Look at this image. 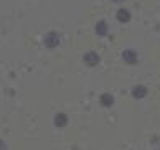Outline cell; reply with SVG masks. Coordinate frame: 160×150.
<instances>
[{
    "label": "cell",
    "mask_w": 160,
    "mask_h": 150,
    "mask_svg": "<svg viewBox=\"0 0 160 150\" xmlns=\"http://www.w3.org/2000/svg\"><path fill=\"white\" fill-rule=\"evenodd\" d=\"M43 45L46 48H56L58 45H60V35H58L56 32H48L43 37Z\"/></svg>",
    "instance_id": "1"
},
{
    "label": "cell",
    "mask_w": 160,
    "mask_h": 150,
    "mask_svg": "<svg viewBox=\"0 0 160 150\" xmlns=\"http://www.w3.org/2000/svg\"><path fill=\"white\" fill-rule=\"evenodd\" d=\"M82 61L88 66H96L99 63V55L96 51H88V53H84V56H82Z\"/></svg>",
    "instance_id": "2"
},
{
    "label": "cell",
    "mask_w": 160,
    "mask_h": 150,
    "mask_svg": "<svg viewBox=\"0 0 160 150\" xmlns=\"http://www.w3.org/2000/svg\"><path fill=\"white\" fill-rule=\"evenodd\" d=\"M122 59L129 64H134V63H137V53L134 50H124L122 51Z\"/></svg>",
    "instance_id": "3"
},
{
    "label": "cell",
    "mask_w": 160,
    "mask_h": 150,
    "mask_svg": "<svg viewBox=\"0 0 160 150\" xmlns=\"http://www.w3.org/2000/svg\"><path fill=\"white\" fill-rule=\"evenodd\" d=\"M94 30H96V33L99 37H104V35H108V32H109V25L104 20H99L96 23V27H94Z\"/></svg>",
    "instance_id": "4"
},
{
    "label": "cell",
    "mask_w": 160,
    "mask_h": 150,
    "mask_svg": "<svg viewBox=\"0 0 160 150\" xmlns=\"http://www.w3.org/2000/svg\"><path fill=\"white\" fill-rule=\"evenodd\" d=\"M116 18L119 22H122V23H126V22L130 20V12L127 8H119L116 12Z\"/></svg>",
    "instance_id": "5"
},
{
    "label": "cell",
    "mask_w": 160,
    "mask_h": 150,
    "mask_svg": "<svg viewBox=\"0 0 160 150\" xmlns=\"http://www.w3.org/2000/svg\"><path fill=\"white\" fill-rule=\"evenodd\" d=\"M68 124V116L64 112H60L55 116V125H58V127H64V125Z\"/></svg>",
    "instance_id": "6"
},
{
    "label": "cell",
    "mask_w": 160,
    "mask_h": 150,
    "mask_svg": "<svg viewBox=\"0 0 160 150\" xmlns=\"http://www.w3.org/2000/svg\"><path fill=\"white\" fill-rule=\"evenodd\" d=\"M145 94H147V88L145 86H135L132 89V96H134V98H137V99H142Z\"/></svg>",
    "instance_id": "7"
},
{
    "label": "cell",
    "mask_w": 160,
    "mask_h": 150,
    "mask_svg": "<svg viewBox=\"0 0 160 150\" xmlns=\"http://www.w3.org/2000/svg\"><path fill=\"white\" fill-rule=\"evenodd\" d=\"M112 102H114V99H112L111 94H102V96H101V104H102V106L108 107V106H111Z\"/></svg>",
    "instance_id": "8"
},
{
    "label": "cell",
    "mask_w": 160,
    "mask_h": 150,
    "mask_svg": "<svg viewBox=\"0 0 160 150\" xmlns=\"http://www.w3.org/2000/svg\"><path fill=\"white\" fill-rule=\"evenodd\" d=\"M0 150H7V145H5V142L0 139Z\"/></svg>",
    "instance_id": "9"
},
{
    "label": "cell",
    "mask_w": 160,
    "mask_h": 150,
    "mask_svg": "<svg viewBox=\"0 0 160 150\" xmlns=\"http://www.w3.org/2000/svg\"><path fill=\"white\" fill-rule=\"evenodd\" d=\"M112 2H116V3H121V2H124V0H112Z\"/></svg>",
    "instance_id": "10"
}]
</instances>
